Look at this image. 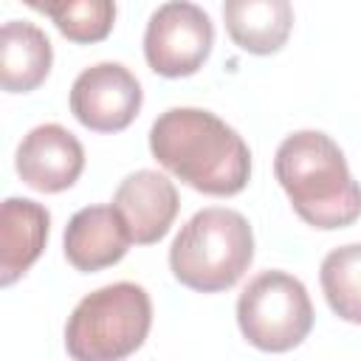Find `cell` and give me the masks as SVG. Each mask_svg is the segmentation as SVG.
I'll list each match as a JSON object with an SVG mask.
<instances>
[{
	"label": "cell",
	"mask_w": 361,
	"mask_h": 361,
	"mask_svg": "<svg viewBox=\"0 0 361 361\" xmlns=\"http://www.w3.org/2000/svg\"><path fill=\"white\" fill-rule=\"evenodd\" d=\"M14 169L25 186L56 195L79 180L85 169V147L62 124H39L23 135L14 155Z\"/></svg>",
	"instance_id": "obj_8"
},
{
	"label": "cell",
	"mask_w": 361,
	"mask_h": 361,
	"mask_svg": "<svg viewBox=\"0 0 361 361\" xmlns=\"http://www.w3.org/2000/svg\"><path fill=\"white\" fill-rule=\"evenodd\" d=\"M319 282L330 310L350 324H361V243L333 248L322 259Z\"/></svg>",
	"instance_id": "obj_14"
},
{
	"label": "cell",
	"mask_w": 361,
	"mask_h": 361,
	"mask_svg": "<svg viewBox=\"0 0 361 361\" xmlns=\"http://www.w3.org/2000/svg\"><path fill=\"white\" fill-rule=\"evenodd\" d=\"M214 45L209 14L192 0H169L158 6L144 31L147 65L166 79L192 76L203 68Z\"/></svg>",
	"instance_id": "obj_6"
},
{
	"label": "cell",
	"mask_w": 361,
	"mask_h": 361,
	"mask_svg": "<svg viewBox=\"0 0 361 361\" xmlns=\"http://www.w3.org/2000/svg\"><path fill=\"white\" fill-rule=\"evenodd\" d=\"M144 102L141 85L121 62L85 68L71 85V113L93 133H121L133 124Z\"/></svg>",
	"instance_id": "obj_7"
},
{
	"label": "cell",
	"mask_w": 361,
	"mask_h": 361,
	"mask_svg": "<svg viewBox=\"0 0 361 361\" xmlns=\"http://www.w3.org/2000/svg\"><path fill=\"white\" fill-rule=\"evenodd\" d=\"M149 152L195 192L231 197L251 178V149L243 135L203 107H169L149 127Z\"/></svg>",
	"instance_id": "obj_1"
},
{
	"label": "cell",
	"mask_w": 361,
	"mask_h": 361,
	"mask_svg": "<svg viewBox=\"0 0 361 361\" xmlns=\"http://www.w3.org/2000/svg\"><path fill=\"white\" fill-rule=\"evenodd\" d=\"M23 3H25L28 8H34V11L45 14V11H48V3H51V0H23Z\"/></svg>",
	"instance_id": "obj_16"
},
{
	"label": "cell",
	"mask_w": 361,
	"mask_h": 361,
	"mask_svg": "<svg viewBox=\"0 0 361 361\" xmlns=\"http://www.w3.org/2000/svg\"><path fill=\"white\" fill-rule=\"evenodd\" d=\"M56 31L79 45L102 42L116 23V0H51L48 11Z\"/></svg>",
	"instance_id": "obj_15"
},
{
	"label": "cell",
	"mask_w": 361,
	"mask_h": 361,
	"mask_svg": "<svg viewBox=\"0 0 361 361\" xmlns=\"http://www.w3.org/2000/svg\"><path fill=\"white\" fill-rule=\"evenodd\" d=\"M113 206L121 214L133 243L152 245L172 228L180 200L175 183L166 175L155 169H138L118 183Z\"/></svg>",
	"instance_id": "obj_9"
},
{
	"label": "cell",
	"mask_w": 361,
	"mask_h": 361,
	"mask_svg": "<svg viewBox=\"0 0 361 361\" xmlns=\"http://www.w3.org/2000/svg\"><path fill=\"white\" fill-rule=\"evenodd\" d=\"M152 302L135 282H113L87 293L65 324V350L76 361H121L149 336Z\"/></svg>",
	"instance_id": "obj_4"
},
{
	"label": "cell",
	"mask_w": 361,
	"mask_h": 361,
	"mask_svg": "<svg viewBox=\"0 0 361 361\" xmlns=\"http://www.w3.org/2000/svg\"><path fill=\"white\" fill-rule=\"evenodd\" d=\"M54 62L51 39L28 20H8L0 31V85L6 93L37 90Z\"/></svg>",
	"instance_id": "obj_13"
},
{
	"label": "cell",
	"mask_w": 361,
	"mask_h": 361,
	"mask_svg": "<svg viewBox=\"0 0 361 361\" xmlns=\"http://www.w3.org/2000/svg\"><path fill=\"white\" fill-rule=\"evenodd\" d=\"M130 243L133 237L113 203L79 209L68 220L62 237L65 259L82 274H93L116 265L118 259H124Z\"/></svg>",
	"instance_id": "obj_10"
},
{
	"label": "cell",
	"mask_w": 361,
	"mask_h": 361,
	"mask_svg": "<svg viewBox=\"0 0 361 361\" xmlns=\"http://www.w3.org/2000/svg\"><path fill=\"white\" fill-rule=\"evenodd\" d=\"M254 259V231L248 220L226 206L195 212L169 248L175 279L197 293L234 288Z\"/></svg>",
	"instance_id": "obj_3"
},
{
	"label": "cell",
	"mask_w": 361,
	"mask_h": 361,
	"mask_svg": "<svg viewBox=\"0 0 361 361\" xmlns=\"http://www.w3.org/2000/svg\"><path fill=\"white\" fill-rule=\"evenodd\" d=\"M237 324L257 350L285 353L299 347L313 327L307 288L285 271L257 274L237 299Z\"/></svg>",
	"instance_id": "obj_5"
},
{
	"label": "cell",
	"mask_w": 361,
	"mask_h": 361,
	"mask_svg": "<svg viewBox=\"0 0 361 361\" xmlns=\"http://www.w3.org/2000/svg\"><path fill=\"white\" fill-rule=\"evenodd\" d=\"M223 23L240 51L276 54L293 28L290 0H223Z\"/></svg>",
	"instance_id": "obj_12"
},
{
	"label": "cell",
	"mask_w": 361,
	"mask_h": 361,
	"mask_svg": "<svg viewBox=\"0 0 361 361\" xmlns=\"http://www.w3.org/2000/svg\"><path fill=\"white\" fill-rule=\"evenodd\" d=\"M274 175L293 212L313 228L333 231L361 217V186L341 147L322 130L290 133L276 147Z\"/></svg>",
	"instance_id": "obj_2"
},
{
	"label": "cell",
	"mask_w": 361,
	"mask_h": 361,
	"mask_svg": "<svg viewBox=\"0 0 361 361\" xmlns=\"http://www.w3.org/2000/svg\"><path fill=\"white\" fill-rule=\"evenodd\" d=\"M51 214L28 197H6L0 209V285H14L42 254Z\"/></svg>",
	"instance_id": "obj_11"
}]
</instances>
